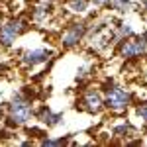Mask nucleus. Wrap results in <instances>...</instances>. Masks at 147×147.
Listing matches in <instances>:
<instances>
[{"mask_svg":"<svg viewBox=\"0 0 147 147\" xmlns=\"http://www.w3.org/2000/svg\"><path fill=\"white\" fill-rule=\"evenodd\" d=\"M34 116V104L32 98L24 92H18L12 102L8 104V124L12 127H20V125H28V122Z\"/></svg>","mask_w":147,"mask_h":147,"instance_id":"f257e3e1","label":"nucleus"},{"mask_svg":"<svg viewBox=\"0 0 147 147\" xmlns=\"http://www.w3.org/2000/svg\"><path fill=\"white\" fill-rule=\"evenodd\" d=\"M118 55L125 61L141 59L147 55V34L141 35H129L122 41H118Z\"/></svg>","mask_w":147,"mask_h":147,"instance_id":"f03ea898","label":"nucleus"},{"mask_svg":"<svg viewBox=\"0 0 147 147\" xmlns=\"http://www.w3.org/2000/svg\"><path fill=\"white\" fill-rule=\"evenodd\" d=\"M134 102V94L124 86H110L104 94V108L114 114H124Z\"/></svg>","mask_w":147,"mask_h":147,"instance_id":"7ed1b4c3","label":"nucleus"},{"mask_svg":"<svg viewBox=\"0 0 147 147\" xmlns=\"http://www.w3.org/2000/svg\"><path fill=\"white\" fill-rule=\"evenodd\" d=\"M86 32H88V24L86 22H71L65 28V32L59 37V43L63 49H75V47L80 45V41H84L86 37Z\"/></svg>","mask_w":147,"mask_h":147,"instance_id":"20e7f679","label":"nucleus"},{"mask_svg":"<svg viewBox=\"0 0 147 147\" xmlns=\"http://www.w3.org/2000/svg\"><path fill=\"white\" fill-rule=\"evenodd\" d=\"M28 20L24 18H12L0 26V47H12L14 41L28 30Z\"/></svg>","mask_w":147,"mask_h":147,"instance_id":"39448f33","label":"nucleus"},{"mask_svg":"<svg viewBox=\"0 0 147 147\" xmlns=\"http://www.w3.org/2000/svg\"><path fill=\"white\" fill-rule=\"evenodd\" d=\"M49 59H53V49L51 47H35V49H26L20 55V65L26 69L37 67L41 63H47Z\"/></svg>","mask_w":147,"mask_h":147,"instance_id":"423d86ee","label":"nucleus"},{"mask_svg":"<svg viewBox=\"0 0 147 147\" xmlns=\"http://www.w3.org/2000/svg\"><path fill=\"white\" fill-rule=\"evenodd\" d=\"M80 108L88 114H98L104 110V94L96 88H88L82 92L80 98Z\"/></svg>","mask_w":147,"mask_h":147,"instance_id":"0eeeda50","label":"nucleus"},{"mask_svg":"<svg viewBox=\"0 0 147 147\" xmlns=\"http://www.w3.org/2000/svg\"><path fill=\"white\" fill-rule=\"evenodd\" d=\"M51 14H53V4H51V0H37L34 4V8H32V22L37 24V26H41V24H45L49 18H51Z\"/></svg>","mask_w":147,"mask_h":147,"instance_id":"6e6552de","label":"nucleus"},{"mask_svg":"<svg viewBox=\"0 0 147 147\" xmlns=\"http://www.w3.org/2000/svg\"><path fill=\"white\" fill-rule=\"evenodd\" d=\"M34 116H35V120H39V122L43 125H47V127L59 125L63 122V116H61V114H55L51 108H47V106H41L39 110H35Z\"/></svg>","mask_w":147,"mask_h":147,"instance_id":"1a4fd4ad","label":"nucleus"},{"mask_svg":"<svg viewBox=\"0 0 147 147\" xmlns=\"http://www.w3.org/2000/svg\"><path fill=\"white\" fill-rule=\"evenodd\" d=\"M90 2L92 0H69L67 8H69V12H73V14H84V12L88 10Z\"/></svg>","mask_w":147,"mask_h":147,"instance_id":"9d476101","label":"nucleus"},{"mask_svg":"<svg viewBox=\"0 0 147 147\" xmlns=\"http://www.w3.org/2000/svg\"><path fill=\"white\" fill-rule=\"evenodd\" d=\"M129 134H134V125L129 122H122V124L114 125V136L116 137H127Z\"/></svg>","mask_w":147,"mask_h":147,"instance_id":"9b49d317","label":"nucleus"},{"mask_svg":"<svg viewBox=\"0 0 147 147\" xmlns=\"http://www.w3.org/2000/svg\"><path fill=\"white\" fill-rule=\"evenodd\" d=\"M110 8L118 10L120 14H125V12L134 10V4H131L129 0H112V6H110Z\"/></svg>","mask_w":147,"mask_h":147,"instance_id":"f8f14e48","label":"nucleus"},{"mask_svg":"<svg viewBox=\"0 0 147 147\" xmlns=\"http://www.w3.org/2000/svg\"><path fill=\"white\" fill-rule=\"evenodd\" d=\"M136 114L143 120V124H147V102H139L136 106Z\"/></svg>","mask_w":147,"mask_h":147,"instance_id":"ddd939ff","label":"nucleus"},{"mask_svg":"<svg viewBox=\"0 0 147 147\" xmlns=\"http://www.w3.org/2000/svg\"><path fill=\"white\" fill-rule=\"evenodd\" d=\"M63 143H67V139H65V137H59V139L43 137V139H41V145H63Z\"/></svg>","mask_w":147,"mask_h":147,"instance_id":"4468645a","label":"nucleus"},{"mask_svg":"<svg viewBox=\"0 0 147 147\" xmlns=\"http://www.w3.org/2000/svg\"><path fill=\"white\" fill-rule=\"evenodd\" d=\"M26 131H28V136H30V137H41V139L45 137V131L39 129V127H28Z\"/></svg>","mask_w":147,"mask_h":147,"instance_id":"2eb2a0df","label":"nucleus"},{"mask_svg":"<svg viewBox=\"0 0 147 147\" xmlns=\"http://www.w3.org/2000/svg\"><path fill=\"white\" fill-rule=\"evenodd\" d=\"M92 2H96L98 6H108V8L112 6V0H92Z\"/></svg>","mask_w":147,"mask_h":147,"instance_id":"dca6fc26","label":"nucleus"},{"mask_svg":"<svg viewBox=\"0 0 147 147\" xmlns=\"http://www.w3.org/2000/svg\"><path fill=\"white\" fill-rule=\"evenodd\" d=\"M4 71H6V65H2V63H0V75H2Z\"/></svg>","mask_w":147,"mask_h":147,"instance_id":"f3484780","label":"nucleus"},{"mask_svg":"<svg viewBox=\"0 0 147 147\" xmlns=\"http://www.w3.org/2000/svg\"><path fill=\"white\" fill-rule=\"evenodd\" d=\"M2 116H4V108L0 106V118H2Z\"/></svg>","mask_w":147,"mask_h":147,"instance_id":"a211bd4d","label":"nucleus"},{"mask_svg":"<svg viewBox=\"0 0 147 147\" xmlns=\"http://www.w3.org/2000/svg\"><path fill=\"white\" fill-rule=\"evenodd\" d=\"M145 131H147V124H145Z\"/></svg>","mask_w":147,"mask_h":147,"instance_id":"6ab92c4d","label":"nucleus"}]
</instances>
